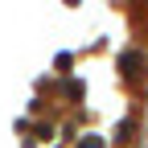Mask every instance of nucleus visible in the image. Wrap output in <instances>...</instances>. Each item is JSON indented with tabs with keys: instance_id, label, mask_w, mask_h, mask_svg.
<instances>
[{
	"instance_id": "nucleus-1",
	"label": "nucleus",
	"mask_w": 148,
	"mask_h": 148,
	"mask_svg": "<svg viewBox=\"0 0 148 148\" xmlns=\"http://www.w3.org/2000/svg\"><path fill=\"white\" fill-rule=\"evenodd\" d=\"M78 148H103V140H95V136H86V140H82Z\"/></svg>"
}]
</instances>
